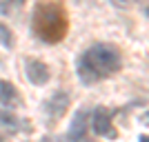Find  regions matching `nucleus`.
I'll list each match as a JSON object with an SVG mask.
<instances>
[{"label":"nucleus","instance_id":"nucleus-1","mask_svg":"<svg viewBox=\"0 0 149 142\" xmlns=\"http://www.w3.org/2000/svg\"><path fill=\"white\" fill-rule=\"evenodd\" d=\"M123 67V56L118 47L109 42H96L89 49H85L76 60V73L82 85H93V82L109 78L118 73Z\"/></svg>","mask_w":149,"mask_h":142},{"label":"nucleus","instance_id":"nucleus-2","mask_svg":"<svg viewBox=\"0 0 149 142\" xmlns=\"http://www.w3.org/2000/svg\"><path fill=\"white\" fill-rule=\"evenodd\" d=\"M31 31L38 40L56 44L69 31V16L60 2H38L31 11Z\"/></svg>","mask_w":149,"mask_h":142},{"label":"nucleus","instance_id":"nucleus-3","mask_svg":"<svg viewBox=\"0 0 149 142\" xmlns=\"http://www.w3.org/2000/svg\"><path fill=\"white\" fill-rule=\"evenodd\" d=\"M113 113L116 111L107 109V107H96V109H93L89 122H91V129H93L96 136L107 138V140H116V138H118V131L113 129V122H111Z\"/></svg>","mask_w":149,"mask_h":142},{"label":"nucleus","instance_id":"nucleus-4","mask_svg":"<svg viewBox=\"0 0 149 142\" xmlns=\"http://www.w3.org/2000/svg\"><path fill=\"white\" fill-rule=\"evenodd\" d=\"M69 102H71V96H69L67 91L58 89V91H54L49 98L42 102V111H45V116L49 118L51 122H56V120H60V118L67 113Z\"/></svg>","mask_w":149,"mask_h":142},{"label":"nucleus","instance_id":"nucleus-5","mask_svg":"<svg viewBox=\"0 0 149 142\" xmlns=\"http://www.w3.org/2000/svg\"><path fill=\"white\" fill-rule=\"evenodd\" d=\"M87 127H89V111L87 107H80L71 118V124H69V131H67V142H82L87 136Z\"/></svg>","mask_w":149,"mask_h":142},{"label":"nucleus","instance_id":"nucleus-6","mask_svg":"<svg viewBox=\"0 0 149 142\" xmlns=\"http://www.w3.org/2000/svg\"><path fill=\"white\" fill-rule=\"evenodd\" d=\"M25 73H27V80L36 87H42L49 82L51 78V69L45 64L42 60H36V58H27L25 60Z\"/></svg>","mask_w":149,"mask_h":142},{"label":"nucleus","instance_id":"nucleus-7","mask_svg":"<svg viewBox=\"0 0 149 142\" xmlns=\"http://www.w3.org/2000/svg\"><path fill=\"white\" fill-rule=\"evenodd\" d=\"M13 102H18V91L9 80H0V105L11 107Z\"/></svg>","mask_w":149,"mask_h":142},{"label":"nucleus","instance_id":"nucleus-8","mask_svg":"<svg viewBox=\"0 0 149 142\" xmlns=\"http://www.w3.org/2000/svg\"><path fill=\"white\" fill-rule=\"evenodd\" d=\"M0 122L5 124V127H9V129H18L20 118L16 116V113H11L9 109H5V111H0Z\"/></svg>","mask_w":149,"mask_h":142},{"label":"nucleus","instance_id":"nucleus-9","mask_svg":"<svg viewBox=\"0 0 149 142\" xmlns=\"http://www.w3.org/2000/svg\"><path fill=\"white\" fill-rule=\"evenodd\" d=\"M11 38L13 36H11V31H9V27L0 22V44H2L5 49H11V47H13V40H11Z\"/></svg>","mask_w":149,"mask_h":142},{"label":"nucleus","instance_id":"nucleus-10","mask_svg":"<svg viewBox=\"0 0 149 142\" xmlns=\"http://www.w3.org/2000/svg\"><path fill=\"white\" fill-rule=\"evenodd\" d=\"M40 142H60V140H58V138H54V136H45Z\"/></svg>","mask_w":149,"mask_h":142}]
</instances>
